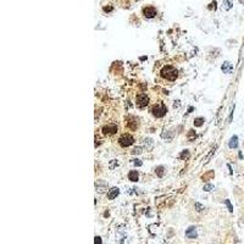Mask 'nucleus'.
<instances>
[{
	"label": "nucleus",
	"instance_id": "obj_21",
	"mask_svg": "<svg viewBox=\"0 0 244 244\" xmlns=\"http://www.w3.org/2000/svg\"><path fill=\"white\" fill-rule=\"evenodd\" d=\"M212 176H214V172H212V171H210V172H209V173H207L206 176H205V175H204V176H203V179H207V178H210V177H212Z\"/></svg>",
	"mask_w": 244,
	"mask_h": 244
},
{
	"label": "nucleus",
	"instance_id": "obj_4",
	"mask_svg": "<svg viewBox=\"0 0 244 244\" xmlns=\"http://www.w3.org/2000/svg\"><path fill=\"white\" fill-rule=\"evenodd\" d=\"M156 13H157L156 9L153 6H145L143 9V15L145 19H153V17L156 16Z\"/></svg>",
	"mask_w": 244,
	"mask_h": 244
},
{
	"label": "nucleus",
	"instance_id": "obj_8",
	"mask_svg": "<svg viewBox=\"0 0 244 244\" xmlns=\"http://www.w3.org/2000/svg\"><path fill=\"white\" fill-rule=\"evenodd\" d=\"M119 193H120V189L114 187V188H111L110 191L107 192V198H109L110 200H112V199H115V198L119 195Z\"/></svg>",
	"mask_w": 244,
	"mask_h": 244
},
{
	"label": "nucleus",
	"instance_id": "obj_23",
	"mask_svg": "<svg viewBox=\"0 0 244 244\" xmlns=\"http://www.w3.org/2000/svg\"><path fill=\"white\" fill-rule=\"evenodd\" d=\"M195 207L198 209V211H203V210H204V206L200 205L199 203H195Z\"/></svg>",
	"mask_w": 244,
	"mask_h": 244
},
{
	"label": "nucleus",
	"instance_id": "obj_9",
	"mask_svg": "<svg viewBox=\"0 0 244 244\" xmlns=\"http://www.w3.org/2000/svg\"><path fill=\"white\" fill-rule=\"evenodd\" d=\"M127 126L131 129H135L138 127V120L135 119V117H129L128 121H127Z\"/></svg>",
	"mask_w": 244,
	"mask_h": 244
},
{
	"label": "nucleus",
	"instance_id": "obj_14",
	"mask_svg": "<svg viewBox=\"0 0 244 244\" xmlns=\"http://www.w3.org/2000/svg\"><path fill=\"white\" fill-rule=\"evenodd\" d=\"M189 157H191V153H189L188 150H183L179 154V159H182V160H188Z\"/></svg>",
	"mask_w": 244,
	"mask_h": 244
},
{
	"label": "nucleus",
	"instance_id": "obj_29",
	"mask_svg": "<svg viewBox=\"0 0 244 244\" xmlns=\"http://www.w3.org/2000/svg\"><path fill=\"white\" fill-rule=\"evenodd\" d=\"M116 162H117L116 160H112V162H111V165H110V169H114V167H115V164H116Z\"/></svg>",
	"mask_w": 244,
	"mask_h": 244
},
{
	"label": "nucleus",
	"instance_id": "obj_22",
	"mask_svg": "<svg viewBox=\"0 0 244 244\" xmlns=\"http://www.w3.org/2000/svg\"><path fill=\"white\" fill-rule=\"evenodd\" d=\"M225 203H226V205H227V207H228V210H229V211H231V212H232V211H233V207H232V205H231V203H229V200H226Z\"/></svg>",
	"mask_w": 244,
	"mask_h": 244
},
{
	"label": "nucleus",
	"instance_id": "obj_5",
	"mask_svg": "<svg viewBox=\"0 0 244 244\" xmlns=\"http://www.w3.org/2000/svg\"><path fill=\"white\" fill-rule=\"evenodd\" d=\"M149 103V98L147 97V94H138L137 95V105L139 107L147 106Z\"/></svg>",
	"mask_w": 244,
	"mask_h": 244
},
{
	"label": "nucleus",
	"instance_id": "obj_24",
	"mask_svg": "<svg viewBox=\"0 0 244 244\" xmlns=\"http://www.w3.org/2000/svg\"><path fill=\"white\" fill-rule=\"evenodd\" d=\"M94 244H101V238L97 236L95 238H94Z\"/></svg>",
	"mask_w": 244,
	"mask_h": 244
},
{
	"label": "nucleus",
	"instance_id": "obj_26",
	"mask_svg": "<svg viewBox=\"0 0 244 244\" xmlns=\"http://www.w3.org/2000/svg\"><path fill=\"white\" fill-rule=\"evenodd\" d=\"M133 164H134L135 166H142L143 162H142L141 160H133Z\"/></svg>",
	"mask_w": 244,
	"mask_h": 244
},
{
	"label": "nucleus",
	"instance_id": "obj_30",
	"mask_svg": "<svg viewBox=\"0 0 244 244\" xmlns=\"http://www.w3.org/2000/svg\"><path fill=\"white\" fill-rule=\"evenodd\" d=\"M239 3H241V4H244V0H239Z\"/></svg>",
	"mask_w": 244,
	"mask_h": 244
},
{
	"label": "nucleus",
	"instance_id": "obj_10",
	"mask_svg": "<svg viewBox=\"0 0 244 244\" xmlns=\"http://www.w3.org/2000/svg\"><path fill=\"white\" fill-rule=\"evenodd\" d=\"M221 70H222L225 73H229V72L232 71V64L231 62H228V61L223 62V65L221 66Z\"/></svg>",
	"mask_w": 244,
	"mask_h": 244
},
{
	"label": "nucleus",
	"instance_id": "obj_28",
	"mask_svg": "<svg viewBox=\"0 0 244 244\" xmlns=\"http://www.w3.org/2000/svg\"><path fill=\"white\" fill-rule=\"evenodd\" d=\"M194 134H195V132H194L193 129H191L189 131V133H188V137H192V135H194Z\"/></svg>",
	"mask_w": 244,
	"mask_h": 244
},
{
	"label": "nucleus",
	"instance_id": "obj_17",
	"mask_svg": "<svg viewBox=\"0 0 244 244\" xmlns=\"http://www.w3.org/2000/svg\"><path fill=\"white\" fill-rule=\"evenodd\" d=\"M232 7V3L229 0H223V9L225 10H229Z\"/></svg>",
	"mask_w": 244,
	"mask_h": 244
},
{
	"label": "nucleus",
	"instance_id": "obj_12",
	"mask_svg": "<svg viewBox=\"0 0 244 244\" xmlns=\"http://www.w3.org/2000/svg\"><path fill=\"white\" fill-rule=\"evenodd\" d=\"M229 148H237V145H238V137L237 135H233V137L231 138V141H229Z\"/></svg>",
	"mask_w": 244,
	"mask_h": 244
},
{
	"label": "nucleus",
	"instance_id": "obj_18",
	"mask_svg": "<svg viewBox=\"0 0 244 244\" xmlns=\"http://www.w3.org/2000/svg\"><path fill=\"white\" fill-rule=\"evenodd\" d=\"M203 189H204L205 192H210V191H212V189H214V184H211V183H206Z\"/></svg>",
	"mask_w": 244,
	"mask_h": 244
},
{
	"label": "nucleus",
	"instance_id": "obj_6",
	"mask_svg": "<svg viewBox=\"0 0 244 244\" xmlns=\"http://www.w3.org/2000/svg\"><path fill=\"white\" fill-rule=\"evenodd\" d=\"M103 132L105 134H115L117 132V126L116 125H107V126H104L103 127Z\"/></svg>",
	"mask_w": 244,
	"mask_h": 244
},
{
	"label": "nucleus",
	"instance_id": "obj_13",
	"mask_svg": "<svg viewBox=\"0 0 244 244\" xmlns=\"http://www.w3.org/2000/svg\"><path fill=\"white\" fill-rule=\"evenodd\" d=\"M95 187H97V191L103 192V191H104V188L106 187V183H105V182H103V181H97Z\"/></svg>",
	"mask_w": 244,
	"mask_h": 244
},
{
	"label": "nucleus",
	"instance_id": "obj_11",
	"mask_svg": "<svg viewBox=\"0 0 244 244\" xmlns=\"http://www.w3.org/2000/svg\"><path fill=\"white\" fill-rule=\"evenodd\" d=\"M128 178H129V181H132V182H137L138 178H139V175H138L137 171H131L128 173Z\"/></svg>",
	"mask_w": 244,
	"mask_h": 244
},
{
	"label": "nucleus",
	"instance_id": "obj_25",
	"mask_svg": "<svg viewBox=\"0 0 244 244\" xmlns=\"http://www.w3.org/2000/svg\"><path fill=\"white\" fill-rule=\"evenodd\" d=\"M215 150H216V147H215V148H212V150H211V153H210V154H209V156H207L206 159H205V162H207V161H209V159H210V157H211V155L214 154V151H215Z\"/></svg>",
	"mask_w": 244,
	"mask_h": 244
},
{
	"label": "nucleus",
	"instance_id": "obj_7",
	"mask_svg": "<svg viewBox=\"0 0 244 244\" xmlns=\"http://www.w3.org/2000/svg\"><path fill=\"white\" fill-rule=\"evenodd\" d=\"M198 236V232H197V228L195 227H189L187 231H186V237L187 238H191V239H195Z\"/></svg>",
	"mask_w": 244,
	"mask_h": 244
},
{
	"label": "nucleus",
	"instance_id": "obj_27",
	"mask_svg": "<svg viewBox=\"0 0 244 244\" xmlns=\"http://www.w3.org/2000/svg\"><path fill=\"white\" fill-rule=\"evenodd\" d=\"M214 7L216 9V1H215V3H211V4H210V6H209V9H210V10H212V9H214Z\"/></svg>",
	"mask_w": 244,
	"mask_h": 244
},
{
	"label": "nucleus",
	"instance_id": "obj_3",
	"mask_svg": "<svg viewBox=\"0 0 244 244\" xmlns=\"http://www.w3.org/2000/svg\"><path fill=\"white\" fill-rule=\"evenodd\" d=\"M133 142H134V139H133V137L131 134H123V135H121L120 139H119L120 145L123 147V148H127L129 145H132Z\"/></svg>",
	"mask_w": 244,
	"mask_h": 244
},
{
	"label": "nucleus",
	"instance_id": "obj_19",
	"mask_svg": "<svg viewBox=\"0 0 244 244\" xmlns=\"http://www.w3.org/2000/svg\"><path fill=\"white\" fill-rule=\"evenodd\" d=\"M132 154H142V148L141 147L134 148L133 150H132Z\"/></svg>",
	"mask_w": 244,
	"mask_h": 244
},
{
	"label": "nucleus",
	"instance_id": "obj_20",
	"mask_svg": "<svg viewBox=\"0 0 244 244\" xmlns=\"http://www.w3.org/2000/svg\"><path fill=\"white\" fill-rule=\"evenodd\" d=\"M103 10L105 11V12H111L112 10H114V7H112L111 5H109V6H104V7H103Z\"/></svg>",
	"mask_w": 244,
	"mask_h": 244
},
{
	"label": "nucleus",
	"instance_id": "obj_2",
	"mask_svg": "<svg viewBox=\"0 0 244 244\" xmlns=\"http://www.w3.org/2000/svg\"><path fill=\"white\" fill-rule=\"evenodd\" d=\"M151 112H153V115L156 116V117H162V116L166 115L167 107L162 103H157V104H155V105L153 106Z\"/></svg>",
	"mask_w": 244,
	"mask_h": 244
},
{
	"label": "nucleus",
	"instance_id": "obj_1",
	"mask_svg": "<svg viewBox=\"0 0 244 244\" xmlns=\"http://www.w3.org/2000/svg\"><path fill=\"white\" fill-rule=\"evenodd\" d=\"M160 73H161V77H164V78L169 79V81H175L176 78H177V76H178L177 70H176L173 66H170V65L162 67Z\"/></svg>",
	"mask_w": 244,
	"mask_h": 244
},
{
	"label": "nucleus",
	"instance_id": "obj_15",
	"mask_svg": "<svg viewBox=\"0 0 244 244\" xmlns=\"http://www.w3.org/2000/svg\"><path fill=\"white\" fill-rule=\"evenodd\" d=\"M164 166H157L156 169H155V173L159 176V177H162V176H164Z\"/></svg>",
	"mask_w": 244,
	"mask_h": 244
},
{
	"label": "nucleus",
	"instance_id": "obj_16",
	"mask_svg": "<svg viewBox=\"0 0 244 244\" xmlns=\"http://www.w3.org/2000/svg\"><path fill=\"white\" fill-rule=\"evenodd\" d=\"M203 123H204V119H203V117H197V119L194 120V125H195L197 127H200V126H203Z\"/></svg>",
	"mask_w": 244,
	"mask_h": 244
}]
</instances>
